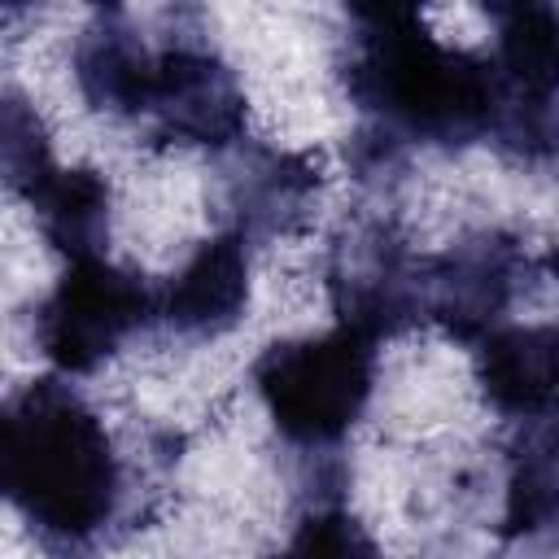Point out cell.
<instances>
[{"label":"cell","instance_id":"5bb4252c","mask_svg":"<svg viewBox=\"0 0 559 559\" xmlns=\"http://www.w3.org/2000/svg\"><path fill=\"white\" fill-rule=\"evenodd\" d=\"M280 559H380V550L349 511H314L297 524Z\"/></svg>","mask_w":559,"mask_h":559},{"label":"cell","instance_id":"52a82bcc","mask_svg":"<svg viewBox=\"0 0 559 559\" xmlns=\"http://www.w3.org/2000/svg\"><path fill=\"white\" fill-rule=\"evenodd\" d=\"M249 306V253L236 231H223L205 240L179 275L157 293V314L192 341L218 336L236 328V319Z\"/></svg>","mask_w":559,"mask_h":559},{"label":"cell","instance_id":"30bf717a","mask_svg":"<svg viewBox=\"0 0 559 559\" xmlns=\"http://www.w3.org/2000/svg\"><path fill=\"white\" fill-rule=\"evenodd\" d=\"M153 61L157 52L144 48L135 26L118 9L96 13L74 44V79L92 100V109L105 114H131V118L144 114Z\"/></svg>","mask_w":559,"mask_h":559},{"label":"cell","instance_id":"7c38bea8","mask_svg":"<svg viewBox=\"0 0 559 559\" xmlns=\"http://www.w3.org/2000/svg\"><path fill=\"white\" fill-rule=\"evenodd\" d=\"M559 524V411H546L524 432L507 480V537H537Z\"/></svg>","mask_w":559,"mask_h":559},{"label":"cell","instance_id":"8992f818","mask_svg":"<svg viewBox=\"0 0 559 559\" xmlns=\"http://www.w3.org/2000/svg\"><path fill=\"white\" fill-rule=\"evenodd\" d=\"M520 275V249L502 236L463 240L424 262V310L459 341H480L507 310Z\"/></svg>","mask_w":559,"mask_h":559},{"label":"cell","instance_id":"277c9868","mask_svg":"<svg viewBox=\"0 0 559 559\" xmlns=\"http://www.w3.org/2000/svg\"><path fill=\"white\" fill-rule=\"evenodd\" d=\"M148 314H157V293L140 275L109 266L105 258L70 262L57 288L35 310V341L48 362L70 376L100 367Z\"/></svg>","mask_w":559,"mask_h":559},{"label":"cell","instance_id":"ba28073f","mask_svg":"<svg viewBox=\"0 0 559 559\" xmlns=\"http://www.w3.org/2000/svg\"><path fill=\"white\" fill-rule=\"evenodd\" d=\"M476 380L493 411L537 419L559 406V328H498L476 345Z\"/></svg>","mask_w":559,"mask_h":559},{"label":"cell","instance_id":"5b68a950","mask_svg":"<svg viewBox=\"0 0 559 559\" xmlns=\"http://www.w3.org/2000/svg\"><path fill=\"white\" fill-rule=\"evenodd\" d=\"M144 114L166 140L183 144H231L245 131V96L236 74L214 48L188 39L157 52Z\"/></svg>","mask_w":559,"mask_h":559},{"label":"cell","instance_id":"4fadbf2b","mask_svg":"<svg viewBox=\"0 0 559 559\" xmlns=\"http://www.w3.org/2000/svg\"><path fill=\"white\" fill-rule=\"evenodd\" d=\"M0 153H4V175L13 192H31L48 170H52V153H48V135L35 118V109H26L22 96H4V122H0Z\"/></svg>","mask_w":559,"mask_h":559},{"label":"cell","instance_id":"9c48e42d","mask_svg":"<svg viewBox=\"0 0 559 559\" xmlns=\"http://www.w3.org/2000/svg\"><path fill=\"white\" fill-rule=\"evenodd\" d=\"M493 70L515 105L511 131L524 109H546L559 96V9L555 4H493Z\"/></svg>","mask_w":559,"mask_h":559},{"label":"cell","instance_id":"7a4b0ae2","mask_svg":"<svg viewBox=\"0 0 559 559\" xmlns=\"http://www.w3.org/2000/svg\"><path fill=\"white\" fill-rule=\"evenodd\" d=\"M0 480L31 528L66 546L96 537L122 489L105 424L61 380H35L9 402Z\"/></svg>","mask_w":559,"mask_h":559},{"label":"cell","instance_id":"6da1fadb","mask_svg":"<svg viewBox=\"0 0 559 559\" xmlns=\"http://www.w3.org/2000/svg\"><path fill=\"white\" fill-rule=\"evenodd\" d=\"M354 22L345 87L389 131L428 144H472L511 127L515 105L493 61L445 48L406 4H358Z\"/></svg>","mask_w":559,"mask_h":559},{"label":"cell","instance_id":"8fae6325","mask_svg":"<svg viewBox=\"0 0 559 559\" xmlns=\"http://www.w3.org/2000/svg\"><path fill=\"white\" fill-rule=\"evenodd\" d=\"M26 201L39 218V231L52 240V249L70 253V262L100 258L96 249L109 236V183L96 170H87V166L57 170L52 166L26 192Z\"/></svg>","mask_w":559,"mask_h":559},{"label":"cell","instance_id":"3957f363","mask_svg":"<svg viewBox=\"0 0 559 559\" xmlns=\"http://www.w3.org/2000/svg\"><path fill=\"white\" fill-rule=\"evenodd\" d=\"M371 380L376 341L354 328L280 341L253 367V384L266 402L271 424L297 445L341 441L358 424L371 397Z\"/></svg>","mask_w":559,"mask_h":559}]
</instances>
